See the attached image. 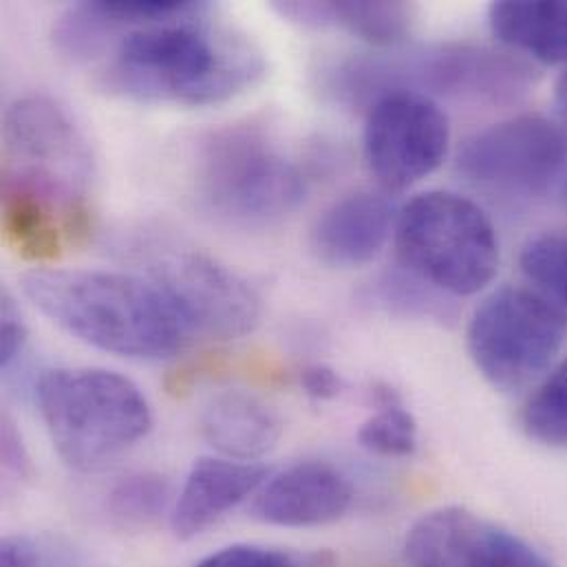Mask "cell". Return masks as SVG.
Masks as SVG:
<instances>
[{
	"label": "cell",
	"instance_id": "6da1fadb",
	"mask_svg": "<svg viewBox=\"0 0 567 567\" xmlns=\"http://www.w3.org/2000/svg\"><path fill=\"white\" fill-rule=\"evenodd\" d=\"M202 9L124 31L102 71L106 91L146 104L213 106L266 75L264 51L237 29L202 20Z\"/></svg>",
	"mask_w": 567,
	"mask_h": 567
},
{
	"label": "cell",
	"instance_id": "7c38bea8",
	"mask_svg": "<svg viewBox=\"0 0 567 567\" xmlns=\"http://www.w3.org/2000/svg\"><path fill=\"white\" fill-rule=\"evenodd\" d=\"M353 504V486L327 462H300L261 486L252 517L281 528H318L338 522Z\"/></svg>",
	"mask_w": 567,
	"mask_h": 567
},
{
	"label": "cell",
	"instance_id": "ffe728a7",
	"mask_svg": "<svg viewBox=\"0 0 567 567\" xmlns=\"http://www.w3.org/2000/svg\"><path fill=\"white\" fill-rule=\"evenodd\" d=\"M171 508V484L157 473H133L120 480L106 502L109 515L126 528H148Z\"/></svg>",
	"mask_w": 567,
	"mask_h": 567
},
{
	"label": "cell",
	"instance_id": "3957f363",
	"mask_svg": "<svg viewBox=\"0 0 567 567\" xmlns=\"http://www.w3.org/2000/svg\"><path fill=\"white\" fill-rule=\"evenodd\" d=\"M533 82L535 71L519 55L466 42L355 55L329 73V91L344 102L409 91L511 104L524 97Z\"/></svg>",
	"mask_w": 567,
	"mask_h": 567
},
{
	"label": "cell",
	"instance_id": "8fae6325",
	"mask_svg": "<svg viewBox=\"0 0 567 567\" xmlns=\"http://www.w3.org/2000/svg\"><path fill=\"white\" fill-rule=\"evenodd\" d=\"M451 126L426 95L391 91L371 102L364 124V157L386 190H406L446 159Z\"/></svg>",
	"mask_w": 567,
	"mask_h": 567
},
{
	"label": "cell",
	"instance_id": "4316f807",
	"mask_svg": "<svg viewBox=\"0 0 567 567\" xmlns=\"http://www.w3.org/2000/svg\"><path fill=\"white\" fill-rule=\"evenodd\" d=\"M2 466L9 475L18 480L29 477L31 473V460L27 455L22 437L7 415L2 417Z\"/></svg>",
	"mask_w": 567,
	"mask_h": 567
},
{
	"label": "cell",
	"instance_id": "ac0fdd59",
	"mask_svg": "<svg viewBox=\"0 0 567 567\" xmlns=\"http://www.w3.org/2000/svg\"><path fill=\"white\" fill-rule=\"evenodd\" d=\"M329 24H340L351 35L380 49H391L409 38L415 24V7L400 0L329 2Z\"/></svg>",
	"mask_w": 567,
	"mask_h": 567
},
{
	"label": "cell",
	"instance_id": "484cf974",
	"mask_svg": "<svg viewBox=\"0 0 567 567\" xmlns=\"http://www.w3.org/2000/svg\"><path fill=\"white\" fill-rule=\"evenodd\" d=\"M300 386L313 400H333L342 393V378L327 364H309L300 371Z\"/></svg>",
	"mask_w": 567,
	"mask_h": 567
},
{
	"label": "cell",
	"instance_id": "277c9868",
	"mask_svg": "<svg viewBox=\"0 0 567 567\" xmlns=\"http://www.w3.org/2000/svg\"><path fill=\"white\" fill-rule=\"evenodd\" d=\"M35 402L53 449L80 473L109 466L153 426L142 389L106 369L47 371L35 384Z\"/></svg>",
	"mask_w": 567,
	"mask_h": 567
},
{
	"label": "cell",
	"instance_id": "5bb4252c",
	"mask_svg": "<svg viewBox=\"0 0 567 567\" xmlns=\"http://www.w3.org/2000/svg\"><path fill=\"white\" fill-rule=\"evenodd\" d=\"M391 202L375 193H353L331 204L311 230L316 257L331 268L373 261L395 230Z\"/></svg>",
	"mask_w": 567,
	"mask_h": 567
},
{
	"label": "cell",
	"instance_id": "9a60e30c",
	"mask_svg": "<svg viewBox=\"0 0 567 567\" xmlns=\"http://www.w3.org/2000/svg\"><path fill=\"white\" fill-rule=\"evenodd\" d=\"M204 440L221 455L252 462L268 455L284 435V420L264 398L228 389L208 400L199 415Z\"/></svg>",
	"mask_w": 567,
	"mask_h": 567
},
{
	"label": "cell",
	"instance_id": "8992f818",
	"mask_svg": "<svg viewBox=\"0 0 567 567\" xmlns=\"http://www.w3.org/2000/svg\"><path fill=\"white\" fill-rule=\"evenodd\" d=\"M197 195L219 221L264 228L302 206L307 184L259 128L230 126L210 135L199 151Z\"/></svg>",
	"mask_w": 567,
	"mask_h": 567
},
{
	"label": "cell",
	"instance_id": "ba28073f",
	"mask_svg": "<svg viewBox=\"0 0 567 567\" xmlns=\"http://www.w3.org/2000/svg\"><path fill=\"white\" fill-rule=\"evenodd\" d=\"M566 318L537 291L502 287L475 309L466 344L477 371L502 391L539 378L564 344Z\"/></svg>",
	"mask_w": 567,
	"mask_h": 567
},
{
	"label": "cell",
	"instance_id": "5b68a950",
	"mask_svg": "<svg viewBox=\"0 0 567 567\" xmlns=\"http://www.w3.org/2000/svg\"><path fill=\"white\" fill-rule=\"evenodd\" d=\"M395 250L409 275L453 296H473L499 270V239L471 199L433 190L411 199L395 219Z\"/></svg>",
	"mask_w": 567,
	"mask_h": 567
},
{
	"label": "cell",
	"instance_id": "7402d4cb",
	"mask_svg": "<svg viewBox=\"0 0 567 567\" xmlns=\"http://www.w3.org/2000/svg\"><path fill=\"white\" fill-rule=\"evenodd\" d=\"M522 424L533 440L546 446L567 449V358L528 398Z\"/></svg>",
	"mask_w": 567,
	"mask_h": 567
},
{
	"label": "cell",
	"instance_id": "52a82bcc",
	"mask_svg": "<svg viewBox=\"0 0 567 567\" xmlns=\"http://www.w3.org/2000/svg\"><path fill=\"white\" fill-rule=\"evenodd\" d=\"M4 177L47 195L89 230L93 155L69 111L44 95L13 102L4 115Z\"/></svg>",
	"mask_w": 567,
	"mask_h": 567
},
{
	"label": "cell",
	"instance_id": "d6986e66",
	"mask_svg": "<svg viewBox=\"0 0 567 567\" xmlns=\"http://www.w3.org/2000/svg\"><path fill=\"white\" fill-rule=\"evenodd\" d=\"M371 395L378 411L360 426V446L382 457H411L417 449L415 417L402 406L400 395L391 386L380 384Z\"/></svg>",
	"mask_w": 567,
	"mask_h": 567
},
{
	"label": "cell",
	"instance_id": "cb8c5ba5",
	"mask_svg": "<svg viewBox=\"0 0 567 567\" xmlns=\"http://www.w3.org/2000/svg\"><path fill=\"white\" fill-rule=\"evenodd\" d=\"M195 567H336V557L327 550H287L239 544L224 548Z\"/></svg>",
	"mask_w": 567,
	"mask_h": 567
},
{
	"label": "cell",
	"instance_id": "9c48e42d",
	"mask_svg": "<svg viewBox=\"0 0 567 567\" xmlns=\"http://www.w3.org/2000/svg\"><path fill=\"white\" fill-rule=\"evenodd\" d=\"M146 270L193 338L237 340L261 322L259 293L210 255L162 246L151 255Z\"/></svg>",
	"mask_w": 567,
	"mask_h": 567
},
{
	"label": "cell",
	"instance_id": "44dd1931",
	"mask_svg": "<svg viewBox=\"0 0 567 567\" xmlns=\"http://www.w3.org/2000/svg\"><path fill=\"white\" fill-rule=\"evenodd\" d=\"M522 272L546 302L567 318V235L544 233L533 237L519 257Z\"/></svg>",
	"mask_w": 567,
	"mask_h": 567
},
{
	"label": "cell",
	"instance_id": "603a6c76",
	"mask_svg": "<svg viewBox=\"0 0 567 567\" xmlns=\"http://www.w3.org/2000/svg\"><path fill=\"white\" fill-rule=\"evenodd\" d=\"M471 567H557L535 546H530L519 535L499 528L491 522H484L475 550L471 557Z\"/></svg>",
	"mask_w": 567,
	"mask_h": 567
},
{
	"label": "cell",
	"instance_id": "2e32d148",
	"mask_svg": "<svg viewBox=\"0 0 567 567\" xmlns=\"http://www.w3.org/2000/svg\"><path fill=\"white\" fill-rule=\"evenodd\" d=\"M2 230L27 261H51L64 244L89 235L53 199L9 177H2Z\"/></svg>",
	"mask_w": 567,
	"mask_h": 567
},
{
	"label": "cell",
	"instance_id": "4fadbf2b",
	"mask_svg": "<svg viewBox=\"0 0 567 567\" xmlns=\"http://www.w3.org/2000/svg\"><path fill=\"white\" fill-rule=\"evenodd\" d=\"M270 471L264 464L204 457L190 468L171 511V528L188 542L206 533L224 515L259 493Z\"/></svg>",
	"mask_w": 567,
	"mask_h": 567
},
{
	"label": "cell",
	"instance_id": "f1b7e54d",
	"mask_svg": "<svg viewBox=\"0 0 567 567\" xmlns=\"http://www.w3.org/2000/svg\"><path fill=\"white\" fill-rule=\"evenodd\" d=\"M555 102H557V109L561 113V117L567 122V66L566 71L559 75L557 80V86H555Z\"/></svg>",
	"mask_w": 567,
	"mask_h": 567
},
{
	"label": "cell",
	"instance_id": "d4e9b609",
	"mask_svg": "<svg viewBox=\"0 0 567 567\" xmlns=\"http://www.w3.org/2000/svg\"><path fill=\"white\" fill-rule=\"evenodd\" d=\"M27 342V327L22 316L9 293L2 296V316H0V367L7 371L22 353Z\"/></svg>",
	"mask_w": 567,
	"mask_h": 567
},
{
	"label": "cell",
	"instance_id": "30bf717a",
	"mask_svg": "<svg viewBox=\"0 0 567 567\" xmlns=\"http://www.w3.org/2000/svg\"><path fill=\"white\" fill-rule=\"evenodd\" d=\"M567 164V133L550 117L524 113L493 124L464 142L457 171L504 195H544Z\"/></svg>",
	"mask_w": 567,
	"mask_h": 567
},
{
	"label": "cell",
	"instance_id": "7a4b0ae2",
	"mask_svg": "<svg viewBox=\"0 0 567 567\" xmlns=\"http://www.w3.org/2000/svg\"><path fill=\"white\" fill-rule=\"evenodd\" d=\"M24 296L82 342L137 360L171 358L193 338L166 293L146 279L100 270H31Z\"/></svg>",
	"mask_w": 567,
	"mask_h": 567
},
{
	"label": "cell",
	"instance_id": "e0dca14e",
	"mask_svg": "<svg viewBox=\"0 0 567 567\" xmlns=\"http://www.w3.org/2000/svg\"><path fill=\"white\" fill-rule=\"evenodd\" d=\"M493 35L542 64H567V0H502L488 9Z\"/></svg>",
	"mask_w": 567,
	"mask_h": 567
},
{
	"label": "cell",
	"instance_id": "83f0119b",
	"mask_svg": "<svg viewBox=\"0 0 567 567\" xmlns=\"http://www.w3.org/2000/svg\"><path fill=\"white\" fill-rule=\"evenodd\" d=\"M42 555L33 539L24 535L4 537L0 544V567H40Z\"/></svg>",
	"mask_w": 567,
	"mask_h": 567
}]
</instances>
